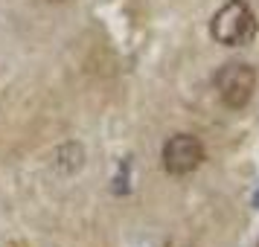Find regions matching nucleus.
<instances>
[{
	"label": "nucleus",
	"instance_id": "obj_5",
	"mask_svg": "<svg viewBox=\"0 0 259 247\" xmlns=\"http://www.w3.org/2000/svg\"><path fill=\"white\" fill-rule=\"evenodd\" d=\"M253 204H256V207H259V192H256V195H253Z\"/></svg>",
	"mask_w": 259,
	"mask_h": 247
},
{
	"label": "nucleus",
	"instance_id": "obj_2",
	"mask_svg": "<svg viewBox=\"0 0 259 247\" xmlns=\"http://www.w3.org/2000/svg\"><path fill=\"white\" fill-rule=\"evenodd\" d=\"M256 70L245 61H227L215 73V93L222 99L224 108L242 111L250 105V99L256 93Z\"/></svg>",
	"mask_w": 259,
	"mask_h": 247
},
{
	"label": "nucleus",
	"instance_id": "obj_1",
	"mask_svg": "<svg viewBox=\"0 0 259 247\" xmlns=\"http://www.w3.org/2000/svg\"><path fill=\"white\" fill-rule=\"evenodd\" d=\"M210 35L224 47H242L256 35V15L245 0H227L210 21Z\"/></svg>",
	"mask_w": 259,
	"mask_h": 247
},
{
	"label": "nucleus",
	"instance_id": "obj_6",
	"mask_svg": "<svg viewBox=\"0 0 259 247\" xmlns=\"http://www.w3.org/2000/svg\"><path fill=\"white\" fill-rule=\"evenodd\" d=\"M56 3H59V0H56Z\"/></svg>",
	"mask_w": 259,
	"mask_h": 247
},
{
	"label": "nucleus",
	"instance_id": "obj_7",
	"mask_svg": "<svg viewBox=\"0 0 259 247\" xmlns=\"http://www.w3.org/2000/svg\"><path fill=\"white\" fill-rule=\"evenodd\" d=\"M256 247H259V244H256Z\"/></svg>",
	"mask_w": 259,
	"mask_h": 247
},
{
	"label": "nucleus",
	"instance_id": "obj_4",
	"mask_svg": "<svg viewBox=\"0 0 259 247\" xmlns=\"http://www.w3.org/2000/svg\"><path fill=\"white\" fill-rule=\"evenodd\" d=\"M84 166V149L79 142H64L53 152V169L59 175H76Z\"/></svg>",
	"mask_w": 259,
	"mask_h": 247
},
{
	"label": "nucleus",
	"instance_id": "obj_3",
	"mask_svg": "<svg viewBox=\"0 0 259 247\" xmlns=\"http://www.w3.org/2000/svg\"><path fill=\"white\" fill-rule=\"evenodd\" d=\"M204 142L195 137V134H175L163 142V152H160V160H163V169L169 175L184 177L192 175L201 163H204Z\"/></svg>",
	"mask_w": 259,
	"mask_h": 247
}]
</instances>
